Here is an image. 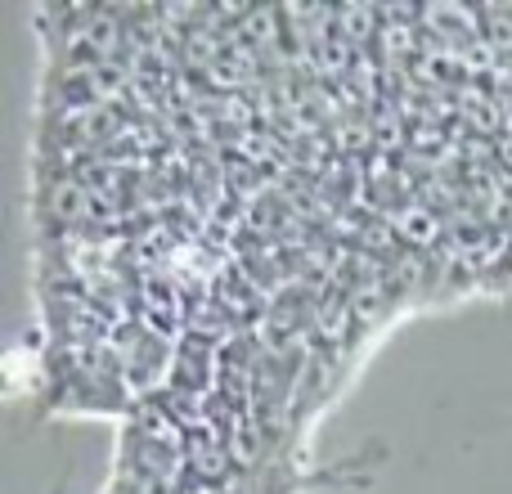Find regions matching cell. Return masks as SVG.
<instances>
[{
  "label": "cell",
  "mask_w": 512,
  "mask_h": 494,
  "mask_svg": "<svg viewBox=\"0 0 512 494\" xmlns=\"http://www.w3.org/2000/svg\"><path fill=\"white\" fill-rule=\"evenodd\" d=\"M391 221V230L400 234L405 243H414V247H432L436 239L445 234V225H441V212H432V207H400V212H391L387 216Z\"/></svg>",
  "instance_id": "obj_1"
},
{
  "label": "cell",
  "mask_w": 512,
  "mask_h": 494,
  "mask_svg": "<svg viewBox=\"0 0 512 494\" xmlns=\"http://www.w3.org/2000/svg\"><path fill=\"white\" fill-rule=\"evenodd\" d=\"M234 432H230V459L234 463H252L256 459V445H261V423H256V414L248 409V414H234Z\"/></svg>",
  "instance_id": "obj_2"
},
{
  "label": "cell",
  "mask_w": 512,
  "mask_h": 494,
  "mask_svg": "<svg viewBox=\"0 0 512 494\" xmlns=\"http://www.w3.org/2000/svg\"><path fill=\"white\" fill-rule=\"evenodd\" d=\"M495 158H499V162H508V167H512V131L499 135V144H495Z\"/></svg>",
  "instance_id": "obj_3"
}]
</instances>
